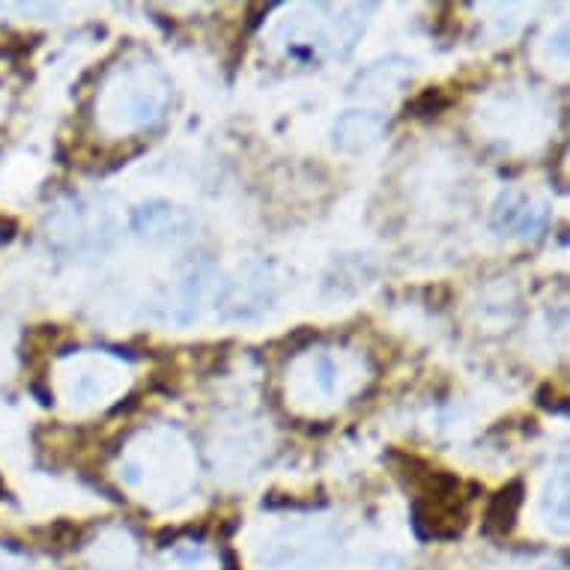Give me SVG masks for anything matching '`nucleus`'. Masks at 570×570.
Returning a JSON list of instances; mask_svg holds the SVG:
<instances>
[{
	"instance_id": "nucleus-1",
	"label": "nucleus",
	"mask_w": 570,
	"mask_h": 570,
	"mask_svg": "<svg viewBox=\"0 0 570 570\" xmlns=\"http://www.w3.org/2000/svg\"><path fill=\"white\" fill-rule=\"evenodd\" d=\"M520 502H523V487L511 484L499 490L490 502V511H487V529L490 532L508 534L513 529V520H517V511H520Z\"/></svg>"
}]
</instances>
